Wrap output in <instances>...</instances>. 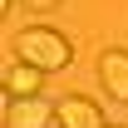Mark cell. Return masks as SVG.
I'll return each instance as SVG.
<instances>
[{"label": "cell", "instance_id": "cell-1", "mask_svg": "<svg viewBox=\"0 0 128 128\" xmlns=\"http://www.w3.org/2000/svg\"><path fill=\"white\" fill-rule=\"evenodd\" d=\"M15 59L34 64V69H69V59H74V44H69V34L49 30V25H30V30L15 34Z\"/></svg>", "mask_w": 128, "mask_h": 128}, {"label": "cell", "instance_id": "cell-2", "mask_svg": "<svg viewBox=\"0 0 128 128\" xmlns=\"http://www.w3.org/2000/svg\"><path fill=\"white\" fill-rule=\"evenodd\" d=\"M0 113H5V128H49L54 123V104L49 98H15V94H0Z\"/></svg>", "mask_w": 128, "mask_h": 128}, {"label": "cell", "instance_id": "cell-3", "mask_svg": "<svg viewBox=\"0 0 128 128\" xmlns=\"http://www.w3.org/2000/svg\"><path fill=\"white\" fill-rule=\"evenodd\" d=\"M54 123L59 128H108L104 123V108L94 98H84V94H64L54 104Z\"/></svg>", "mask_w": 128, "mask_h": 128}, {"label": "cell", "instance_id": "cell-4", "mask_svg": "<svg viewBox=\"0 0 128 128\" xmlns=\"http://www.w3.org/2000/svg\"><path fill=\"white\" fill-rule=\"evenodd\" d=\"M98 84L108 89L113 104H128V49H104L98 54Z\"/></svg>", "mask_w": 128, "mask_h": 128}, {"label": "cell", "instance_id": "cell-5", "mask_svg": "<svg viewBox=\"0 0 128 128\" xmlns=\"http://www.w3.org/2000/svg\"><path fill=\"white\" fill-rule=\"evenodd\" d=\"M40 79H44V69H34V64L15 59L10 69H5V94H15V98H34V94H40Z\"/></svg>", "mask_w": 128, "mask_h": 128}, {"label": "cell", "instance_id": "cell-6", "mask_svg": "<svg viewBox=\"0 0 128 128\" xmlns=\"http://www.w3.org/2000/svg\"><path fill=\"white\" fill-rule=\"evenodd\" d=\"M59 0H25V10H34V15H44V10H54Z\"/></svg>", "mask_w": 128, "mask_h": 128}, {"label": "cell", "instance_id": "cell-7", "mask_svg": "<svg viewBox=\"0 0 128 128\" xmlns=\"http://www.w3.org/2000/svg\"><path fill=\"white\" fill-rule=\"evenodd\" d=\"M0 10H15V0H0Z\"/></svg>", "mask_w": 128, "mask_h": 128}]
</instances>
